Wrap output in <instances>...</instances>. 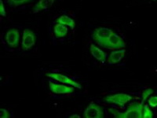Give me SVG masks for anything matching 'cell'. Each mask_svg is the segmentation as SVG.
<instances>
[{"instance_id": "cell-18", "label": "cell", "mask_w": 157, "mask_h": 118, "mask_svg": "<svg viewBox=\"0 0 157 118\" xmlns=\"http://www.w3.org/2000/svg\"><path fill=\"white\" fill-rule=\"evenodd\" d=\"M148 106L152 108H155L157 106V96H151L148 100Z\"/></svg>"}, {"instance_id": "cell-21", "label": "cell", "mask_w": 157, "mask_h": 118, "mask_svg": "<svg viewBox=\"0 0 157 118\" xmlns=\"http://www.w3.org/2000/svg\"><path fill=\"white\" fill-rule=\"evenodd\" d=\"M75 117L79 118V117H80V116H78V115H76V114H75V115H71V116H70V118H75Z\"/></svg>"}, {"instance_id": "cell-11", "label": "cell", "mask_w": 157, "mask_h": 118, "mask_svg": "<svg viewBox=\"0 0 157 118\" xmlns=\"http://www.w3.org/2000/svg\"><path fill=\"white\" fill-rule=\"evenodd\" d=\"M90 53L92 54L96 60H98V61L101 62L102 64L105 63L106 58H107V54L105 52L103 51L102 50H101L98 47H97L96 45L94 44H90Z\"/></svg>"}, {"instance_id": "cell-17", "label": "cell", "mask_w": 157, "mask_h": 118, "mask_svg": "<svg viewBox=\"0 0 157 118\" xmlns=\"http://www.w3.org/2000/svg\"><path fill=\"white\" fill-rule=\"evenodd\" d=\"M152 93H153V90H152V88H147V89H145V91L142 92V96H141V103L144 104V102L146 100L147 98H148L149 95H152Z\"/></svg>"}, {"instance_id": "cell-6", "label": "cell", "mask_w": 157, "mask_h": 118, "mask_svg": "<svg viewBox=\"0 0 157 118\" xmlns=\"http://www.w3.org/2000/svg\"><path fill=\"white\" fill-rule=\"evenodd\" d=\"M36 44V36L34 32L29 29L24 30L22 36L21 49L23 50H29Z\"/></svg>"}, {"instance_id": "cell-12", "label": "cell", "mask_w": 157, "mask_h": 118, "mask_svg": "<svg viewBox=\"0 0 157 118\" xmlns=\"http://www.w3.org/2000/svg\"><path fill=\"white\" fill-rule=\"evenodd\" d=\"M55 0H39L33 8V14H37L42 10L49 9L54 3Z\"/></svg>"}, {"instance_id": "cell-10", "label": "cell", "mask_w": 157, "mask_h": 118, "mask_svg": "<svg viewBox=\"0 0 157 118\" xmlns=\"http://www.w3.org/2000/svg\"><path fill=\"white\" fill-rule=\"evenodd\" d=\"M126 54L125 49H120V50H114L111 52V54L107 58L108 65L117 64L123 60Z\"/></svg>"}, {"instance_id": "cell-13", "label": "cell", "mask_w": 157, "mask_h": 118, "mask_svg": "<svg viewBox=\"0 0 157 118\" xmlns=\"http://www.w3.org/2000/svg\"><path fill=\"white\" fill-rule=\"evenodd\" d=\"M57 23L66 25L67 27H69L71 30H74L75 27V22L74 19L70 18L68 15H61V17H59L58 19L57 20Z\"/></svg>"}, {"instance_id": "cell-16", "label": "cell", "mask_w": 157, "mask_h": 118, "mask_svg": "<svg viewBox=\"0 0 157 118\" xmlns=\"http://www.w3.org/2000/svg\"><path fill=\"white\" fill-rule=\"evenodd\" d=\"M153 116L152 114V111L150 109V108L148 107V105H145L144 107H143V118H152Z\"/></svg>"}, {"instance_id": "cell-5", "label": "cell", "mask_w": 157, "mask_h": 118, "mask_svg": "<svg viewBox=\"0 0 157 118\" xmlns=\"http://www.w3.org/2000/svg\"><path fill=\"white\" fill-rule=\"evenodd\" d=\"M85 118H103V109L95 102H91L83 113Z\"/></svg>"}, {"instance_id": "cell-20", "label": "cell", "mask_w": 157, "mask_h": 118, "mask_svg": "<svg viewBox=\"0 0 157 118\" xmlns=\"http://www.w3.org/2000/svg\"><path fill=\"white\" fill-rule=\"evenodd\" d=\"M0 4H1V16L6 17V11L5 10V6H4V3L2 0H0Z\"/></svg>"}, {"instance_id": "cell-8", "label": "cell", "mask_w": 157, "mask_h": 118, "mask_svg": "<svg viewBox=\"0 0 157 118\" xmlns=\"http://www.w3.org/2000/svg\"><path fill=\"white\" fill-rule=\"evenodd\" d=\"M20 32L17 29H11L6 33L5 41L9 47L12 48L17 47L19 45Z\"/></svg>"}, {"instance_id": "cell-7", "label": "cell", "mask_w": 157, "mask_h": 118, "mask_svg": "<svg viewBox=\"0 0 157 118\" xmlns=\"http://www.w3.org/2000/svg\"><path fill=\"white\" fill-rule=\"evenodd\" d=\"M47 76L50 77V78L54 79L55 81H58V82H61V84H68V85L74 87V88H77V89H82V85L80 84L75 82V81L71 80V78L64 75V74L57 73H47Z\"/></svg>"}, {"instance_id": "cell-1", "label": "cell", "mask_w": 157, "mask_h": 118, "mask_svg": "<svg viewBox=\"0 0 157 118\" xmlns=\"http://www.w3.org/2000/svg\"><path fill=\"white\" fill-rule=\"evenodd\" d=\"M143 104L141 102H134L130 103L127 109L124 113H120L116 109H110L109 111L116 118H142L143 115Z\"/></svg>"}, {"instance_id": "cell-9", "label": "cell", "mask_w": 157, "mask_h": 118, "mask_svg": "<svg viewBox=\"0 0 157 118\" xmlns=\"http://www.w3.org/2000/svg\"><path fill=\"white\" fill-rule=\"evenodd\" d=\"M49 88H50V91L53 93L57 94V95H61V94H71L73 93L74 91H75L74 87L66 86L64 84H55V83L51 82V81L49 82Z\"/></svg>"}, {"instance_id": "cell-14", "label": "cell", "mask_w": 157, "mask_h": 118, "mask_svg": "<svg viewBox=\"0 0 157 118\" xmlns=\"http://www.w3.org/2000/svg\"><path fill=\"white\" fill-rule=\"evenodd\" d=\"M54 32L56 37L63 38L68 34V29L66 25L57 23L54 27Z\"/></svg>"}, {"instance_id": "cell-22", "label": "cell", "mask_w": 157, "mask_h": 118, "mask_svg": "<svg viewBox=\"0 0 157 118\" xmlns=\"http://www.w3.org/2000/svg\"><path fill=\"white\" fill-rule=\"evenodd\" d=\"M152 1H155V0H152Z\"/></svg>"}, {"instance_id": "cell-3", "label": "cell", "mask_w": 157, "mask_h": 118, "mask_svg": "<svg viewBox=\"0 0 157 118\" xmlns=\"http://www.w3.org/2000/svg\"><path fill=\"white\" fill-rule=\"evenodd\" d=\"M132 99V96L125 93L114 94V95H108L105 98V101L107 103L117 105V106H120L122 109H124L126 104Z\"/></svg>"}, {"instance_id": "cell-19", "label": "cell", "mask_w": 157, "mask_h": 118, "mask_svg": "<svg viewBox=\"0 0 157 118\" xmlns=\"http://www.w3.org/2000/svg\"><path fill=\"white\" fill-rule=\"evenodd\" d=\"M10 116V115L9 111L6 110V109H1V112H0V117L1 118H9Z\"/></svg>"}, {"instance_id": "cell-4", "label": "cell", "mask_w": 157, "mask_h": 118, "mask_svg": "<svg viewBox=\"0 0 157 118\" xmlns=\"http://www.w3.org/2000/svg\"><path fill=\"white\" fill-rule=\"evenodd\" d=\"M104 48L109 50H120L124 49L126 47V43L124 42L123 38L119 35L113 33L107 42L104 45Z\"/></svg>"}, {"instance_id": "cell-15", "label": "cell", "mask_w": 157, "mask_h": 118, "mask_svg": "<svg viewBox=\"0 0 157 118\" xmlns=\"http://www.w3.org/2000/svg\"><path fill=\"white\" fill-rule=\"evenodd\" d=\"M32 1L33 0H6V3H7L10 7L16 8L25 4L32 2Z\"/></svg>"}, {"instance_id": "cell-2", "label": "cell", "mask_w": 157, "mask_h": 118, "mask_svg": "<svg viewBox=\"0 0 157 118\" xmlns=\"http://www.w3.org/2000/svg\"><path fill=\"white\" fill-rule=\"evenodd\" d=\"M113 33L114 32L109 28L100 27L94 29V31L91 34V37L97 44L101 47H104L105 43L109 40Z\"/></svg>"}]
</instances>
